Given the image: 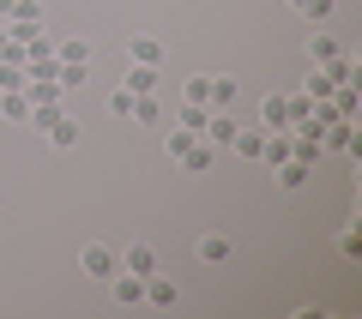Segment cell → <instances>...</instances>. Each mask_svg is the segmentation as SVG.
I'll list each match as a JSON object with an SVG mask.
<instances>
[{
	"mask_svg": "<svg viewBox=\"0 0 362 319\" xmlns=\"http://www.w3.org/2000/svg\"><path fill=\"white\" fill-rule=\"evenodd\" d=\"M211 163H218V145H206V139H199V145H194L187 157H181V169H187V175H206Z\"/></svg>",
	"mask_w": 362,
	"mask_h": 319,
	"instance_id": "obj_13",
	"label": "cell"
},
{
	"mask_svg": "<svg viewBox=\"0 0 362 319\" xmlns=\"http://www.w3.org/2000/svg\"><path fill=\"white\" fill-rule=\"evenodd\" d=\"M109 295H115V307H145V277H133V271L115 265V277H109Z\"/></svg>",
	"mask_w": 362,
	"mask_h": 319,
	"instance_id": "obj_1",
	"label": "cell"
},
{
	"mask_svg": "<svg viewBox=\"0 0 362 319\" xmlns=\"http://www.w3.org/2000/svg\"><path fill=\"white\" fill-rule=\"evenodd\" d=\"M127 61L157 66V61H163V42H157V37H133V42H127Z\"/></svg>",
	"mask_w": 362,
	"mask_h": 319,
	"instance_id": "obj_11",
	"label": "cell"
},
{
	"mask_svg": "<svg viewBox=\"0 0 362 319\" xmlns=\"http://www.w3.org/2000/svg\"><path fill=\"white\" fill-rule=\"evenodd\" d=\"M308 175H314V169L302 163V157H284V163H278V187H284V193H296V187H308Z\"/></svg>",
	"mask_w": 362,
	"mask_h": 319,
	"instance_id": "obj_7",
	"label": "cell"
},
{
	"mask_svg": "<svg viewBox=\"0 0 362 319\" xmlns=\"http://www.w3.org/2000/svg\"><path fill=\"white\" fill-rule=\"evenodd\" d=\"M199 259L206 265H223L230 259V235H199Z\"/></svg>",
	"mask_w": 362,
	"mask_h": 319,
	"instance_id": "obj_16",
	"label": "cell"
},
{
	"mask_svg": "<svg viewBox=\"0 0 362 319\" xmlns=\"http://www.w3.org/2000/svg\"><path fill=\"white\" fill-rule=\"evenodd\" d=\"M109 115H115V121H133V90H127V85L109 97Z\"/></svg>",
	"mask_w": 362,
	"mask_h": 319,
	"instance_id": "obj_21",
	"label": "cell"
},
{
	"mask_svg": "<svg viewBox=\"0 0 362 319\" xmlns=\"http://www.w3.org/2000/svg\"><path fill=\"white\" fill-rule=\"evenodd\" d=\"M175 301H181V289H175L169 277H157V271H151V277H145V307H175Z\"/></svg>",
	"mask_w": 362,
	"mask_h": 319,
	"instance_id": "obj_6",
	"label": "cell"
},
{
	"mask_svg": "<svg viewBox=\"0 0 362 319\" xmlns=\"http://www.w3.org/2000/svg\"><path fill=\"white\" fill-rule=\"evenodd\" d=\"M0 97H6V90H0Z\"/></svg>",
	"mask_w": 362,
	"mask_h": 319,
	"instance_id": "obj_24",
	"label": "cell"
},
{
	"mask_svg": "<svg viewBox=\"0 0 362 319\" xmlns=\"http://www.w3.org/2000/svg\"><path fill=\"white\" fill-rule=\"evenodd\" d=\"M332 90H338V78L326 73V66H314V73L302 78V97H314V102H326V97H332Z\"/></svg>",
	"mask_w": 362,
	"mask_h": 319,
	"instance_id": "obj_9",
	"label": "cell"
},
{
	"mask_svg": "<svg viewBox=\"0 0 362 319\" xmlns=\"http://www.w3.org/2000/svg\"><path fill=\"white\" fill-rule=\"evenodd\" d=\"M115 265H121V271H133V277H151V271H157V253H151L145 241H133V247H121Z\"/></svg>",
	"mask_w": 362,
	"mask_h": 319,
	"instance_id": "obj_3",
	"label": "cell"
},
{
	"mask_svg": "<svg viewBox=\"0 0 362 319\" xmlns=\"http://www.w3.org/2000/svg\"><path fill=\"white\" fill-rule=\"evenodd\" d=\"M181 97H187V102H206V109H211V73H194Z\"/></svg>",
	"mask_w": 362,
	"mask_h": 319,
	"instance_id": "obj_20",
	"label": "cell"
},
{
	"mask_svg": "<svg viewBox=\"0 0 362 319\" xmlns=\"http://www.w3.org/2000/svg\"><path fill=\"white\" fill-rule=\"evenodd\" d=\"M206 121H211L206 102H181V109H175V127H187V133H206Z\"/></svg>",
	"mask_w": 362,
	"mask_h": 319,
	"instance_id": "obj_12",
	"label": "cell"
},
{
	"mask_svg": "<svg viewBox=\"0 0 362 319\" xmlns=\"http://www.w3.org/2000/svg\"><path fill=\"white\" fill-rule=\"evenodd\" d=\"M54 61H66V66H90V42H85V37L54 42Z\"/></svg>",
	"mask_w": 362,
	"mask_h": 319,
	"instance_id": "obj_10",
	"label": "cell"
},
{
	"mask_svg": "<svg viewBox=\"0 0 362 319\" xmlns=\"http://www.w3.org/2000/svg\"><path fill=\"white\" fill-rule=\"evenodd\" d=\"M42 133H49V145H54V151H73V145H78V121H73V115H54Z\"/></svg>",
	"mask_w": 362,
	"mask_h": 319,
	"instance_id": "obj_5",
	"label": "cell"
},
{
	"mask_svg": "<svg viewBox=\"0 0 362 319\" xmlns=\"http://www.w3.org/2000/svg\"><path fill=\"white\" fill-rule=\"evenodd\" d=\"M157 78H163V73H157V66H139V61H133V66H127V78H121V85H127L133 97H151V90H157Z\"/></svg>",
	"mask_w": 362,
	"mask_h": 319,
	"instance_id": "obj_8",
	"label": "cell"
},
{
	"mask_svg": "<svg viewBox=\"0 0 362 319\" xmlns=\"http://www.w3.org/2000/svg\"><path fill=\"white\" fill-rule=\"evenodd\" d=\"M302 54H308V66H326V61H338V42L332 37H308V49H302Z\"/></svg>",
	"mask_w": 362,
	"mask_h": 319,
	"instance_id": "obj_17",
	"label": "cell"
},
{
	"mask_svg": "<svg viewBox=\"0 0 362 319\" xmlns=\"http://www.w3.org/2000/svg\"><path fill=\"white\" fill-rule=\"evenodd\" d=\"M302 18H332V0H290Z\"/></svg>",
	"mask_w": 362,
	"mask_h": 319,
	"instance_id": "obj_22",
	"label": "cell"
},
{
	"mask_svg": "<svg viewBox=\"0 0 362 319\" xmlns=\"http://www.w3.org/2000/svg\"><path fill=\"white\" fill-rule=\"evenodd\" d=\"M230 102H235V78L218 73V78H211V109H230Z\"/></svg>",
	"mask_w": 362,
	"mask_h": 319,
	"instance_id": "obj_19",
	"label": "cell"
},
{
	"mask_svg": "<svg viewBox=\"0 0 362 319\" xmlns=\"http://www.w3.org/2000/svg\"><path fill=\"white\" fill-rule=\"evenodd\" d=\"M259 127H290V115H284V97H259Z\"/></svg>",
	"mask_w": 362,
	"mask_h": 319,
	"instance_id": "obj_15",
	"label": "cell"
},
{
	"mask_svg": "<svg viewBox=\"0 0 362 319\" xmlns=\"http://www.w3.org/2000/svg\"><path fill=\"white\" fill-rule=\"evenodd\" d=\"M133 121H145V127H157V121H163V109H157V90H151V97H133Z\"/></svg>",
	"mask_w": 362,
	"mask_h": 319,
	"instance_id": "obj_18",
	"label": "cell"
},
{
	"mask_svg": "<svg viewBox=\"0 0 362 319\" xmlns=\"http://www.w3.org/2000/svg\"><path fill=\"white\" fill-rule=\"evenodd\" d=\"M199 145V133H187V127H169V139H163V151H169V163H181V157Z\"/></svg>",
	"mask_w": 362,
	"mask_h": 319,
	"instance_id": "obj_14",
	"label": "cell"
},
{
	"mask_svg": "<svg viewBox=\"0 0 362 319\" xmlns=\"http://www.w3.org/2000/svg\"><path fill=\"white\" fill-rule=\"evenodd\" d=\"M0 90H25V66H13V61H0Z\"/></svg>",
	"mask_w": 362,
	"mask_h": 319,
	"instance_id": "obj_23",
	"label": "cell"
},
{
	"mask_svg": "<svg viewBox=\"0 0 362 319\" xmlns=\"http://www.w3.org/2000/svg\"><path fill=\"white\" fill-rule=\"evenodd\" d=\"M259 145H266V127H235V139H230V151L242 157V163H259Z\"/></svg>",
	"mask_w": 362,
	"mask_h": 319,
	"instance_id": "obj_4",
	"label": "cell"
},
{
	"mask_svg": "<svg viewBox=\"0 0 362 319\" xmlns=\"http://www.w3.org/2000/svg\"><path fill=\"white\" fill-rule=\"evenodd\" d=\"M78 271H85V277H97V283H109V277H115V253H109L103 241H90L85 253H78Z\"/></svg>",
	"mask_w": 362,
	"mask_h": 319,
	"instance_id": "obj_2",
	"label": "cell"
}]
</instances>
